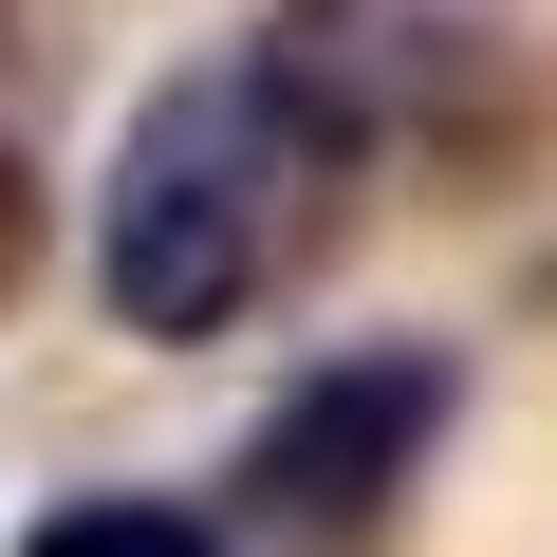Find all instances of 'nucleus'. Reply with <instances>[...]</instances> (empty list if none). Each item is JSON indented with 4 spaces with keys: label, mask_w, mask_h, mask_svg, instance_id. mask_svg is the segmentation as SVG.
I'll return each instance as SVG.
<instances>
[{
    "label": "nucleus",
    "mask_w": 557,
    "mask_h": 557,
    "mask_svg": "<svg viewBox=\"0 0 557 557\" xmlns=\"http://www.w3.org/2000/svg\"><path fill=\"white\" fill-rule=\"evenodd\" d=\"M335 186H354V149L242 38V57H205V75H168L131 112V149L94 186V298L131 335H223V317H260L278 278H298V242H317Z\"/></svg>",
    "instance_id": "1"
},
{
    "label": "nucleus",
    "mask_w": 557,
    "mask_h": 557,
    "mask_svg": "<svg viewBox=\"0 0 557 557\" xmlns=\"http://www.w3.org/2000/svg\"><path fill=\"white\" fill-rule=\"evenodd\" d=\"M20 557H242V520H205V502H149V483H112V502H57Z\"/></svg>",
    "instance_id": "4"
},
{
    "label": "nucleus",
    "mask_w": 557,
    "mask_h": 557,
    "mask_svg": "<svg viewBox=\"0 0 557 557\" xmlns=\"http://www.w3.org/2000/svg\"><path fill=\"white\" fill-rule=\"evenodd\" d=\"M20 260H38V186H20V149H0V298H20Z\"/></svg>",
    "instance_id": "5"
},
{
    "label": "nucleus",
    "mask_w": 557,
    "mask_h": 557,
    "mask_svg": "<svg viewBox=\"0 0 557 557\" xmlns=\"http://www.w3.org/2000/svg\"><path fill=\"white\" fill-rule=\"evenodd\" d=\"M446 409H465V372H446V354H335V372H298V391L260 409V446H242V520L354 557V539L428 483Z\"/></svg>",
    "instance_id": "3"
},
{
    "label": "nucleus",
    "mask_w": 557,
    "mask_h": 557,
    "mask_svg": "<svg viewBox=\"0 0 557 557\" xmlns=\"http://www.w3.org/2000/svg\"><path fill=\"white\" fill-rule=\"evenodd\" d=\"M260 57L298 75V112H317L354 168H391V149H446V131L502 94L520 0H298V20H260Z\"/></svg>",
    "instance_id": "2"
}]
</instances>
